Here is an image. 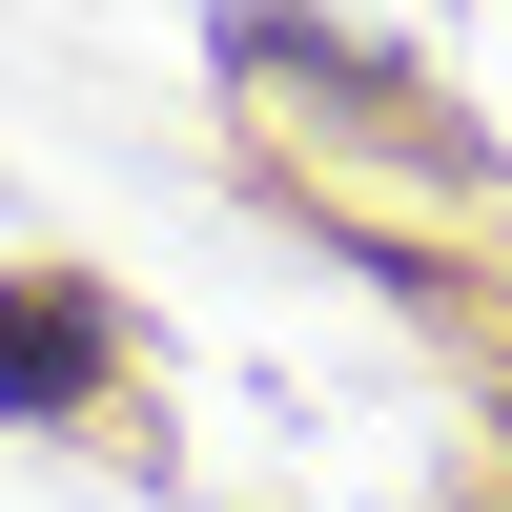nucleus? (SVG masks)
<instances>
[{
    "label": "nucleus",
    "instance_id": "nucleus-1",
    "mask_svg": "<svg viewBox=\"0 0 512 512\" xmlns=\"http://www.w3.org/2000/svg\"><path fill=\"white\" fill-rule=\"evenodd\" d=\"M82 369H103V308H62V287H21V308H0V410H62Z\"/></svg>",
    "mask_w": 512,
    "mask_h": 512
}]
</instances>
